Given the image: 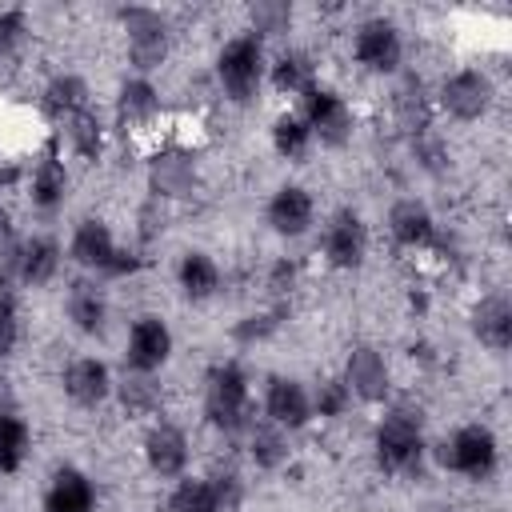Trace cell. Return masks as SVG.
I'll return each instance as SVG.
<instances>
[{
  "instance_id": "obj_22",
  "label": "cell",
  "mask_w": 512,
  "mask_h": 512,
  "mask_svg": "<svg viewBox=\"0 0 512 512\" xmlns=\"http://www.w3.org/2000/svg\"><path fill=\"white\" fill-rule=\"evenodd\" d=\"M116 116L128 128H148L160 116V92H156V84L148 76L124 80L120 92H116Z\"/></svg>"
},
{
  "instance_id": "obj_13",
  "label": "cell",
  "mask_w": 512,
  "mask_h": 512,
  "mask_svg": "<svg viewBox=\"0 0 512 512\" xmlns=\"http://www.w3.org/2000/svg\"><path fill=\"white\" fill-rule=\"evenodd\" d=\"M264 220H268V228H272L276 236L296 240V236H304V232L312 228V220H316V200H312V192L300 188V184H280V188L272 192L268 208H264Z\"/></svg>"
},
{
  "instance_id": "obj_37",
  "label": "cell",
  "mask_w": 512,
  "mask_h": 512,
  "mask_svg": "<svg viewBox=\"0 0 512 512\" xmlns=\"http://www.w3.org/2000/svg\"><path fill=\"white\" fill-rule=\"evenodd\" d=\"M24 36H28V16L20 8H4L0 12V60L16 56V48L24 44Z\"/></svg>"
},
{
  "instance_id": "obj_7",
  "label": "cell",
  "mask_w": 512,
  "mask_h": 512,
  "mask_svg": "<svg viewBox=\"0 0 512 512\" xmlns=\"http://www.w3.org/2000/svg\"><path fill=\"white\" fill-rule=\"evenodd\" d=\"M300 100H304L300 120L308 124L312 140H320L324 148H344V144L352 140V132H356V116H352V108H348V100H344L340 92L316 84V88L304 92Z\"/></svg>"
},
{
  "instance_id": "obj_25",
  "label": "cell",
  "mask_w": 512,
  "mask_h": 512,
  "mask_svg": "<svg viewBox=\"0 0 512 512\" xmlns=\"http://www.w3.org/2000/svg\"><path fill=\"white\" fill-rule=\"evenodd\" d=\"M80 108H88V84H84L80 76L60 72V76H52V80L44 84V92H40V112H44L52 124H60L64 116H72V112H80Z\"/></svg>"
},
{
  "instance_id": "obj_28",
  "label": "cell",
  "mask_w": 512,
  "mask_h": 512,
  "mask_svg": "<svg viewBox=\"0 0 512 512\" xmlns=\"http://www.w3.org/2000/svg\"><path fill=\"white\" fill-rule=\"evenodd\" d=\"M268 80H272V88L280 96H304V92L316 88V68H312V60L304 52H284L272 64V76Z\"/></svg>"
},
{
  "instance_id": "obj_31",
  "label": "cell",
  "mask_w": 512,
  "mask_h": 512,
  "mask_svg": "<svg viewBox=\"0 0 512 512\" xmlns=\"http://www.w3.org/2000/svg\"><path fill=\"white\" fill-rule=\"evenodd\" d=\"M168 512H220L212 480L208 476H180L172 496H168Z\"/></svg>"
},
{
  "instance_id": "obj_10",
  "label": "cell",
  "mask_w": 512,
  "mask_h": 512,
  "mask_svg": "<svg viewBox=\"0 0 512 512\" xmlns=\"http://www.w3.org/2000/svg\"><path fill=\"white\" fill-rule=\"evenodd\" d=\"M168 356H172V328H168V320L156 316V312L136 316L132 328H128V344H124L128 372H148L152 376V372H160L168 364Z\"/></svg>"
},
{
  "instance_id": "obj_1",
  "label": "cell",
  "mask_w": 512,
  "mask_h": 512,
  "mask_svg": "<svg viewBox=\"0 0 512 512\" xmlns=\"http://www.w3.org/2000/svg\"><path fill=\"white\" fill-rule=\"evenodd\" d=\"M376 464L392 476H416L424 464V420L420 408L396 404L376 424Z\"/></svg>"
},
{
  "instance_id": "obj_42",
  "label": "cell",
  "mask_w": 512,
  "mask_h": 512,
  "mask_svg": "<svg viewBox=\"0 0 512 512\" xmlns=\"http://www.w3.org/2000/svg\"><path fill=\"white\" fill-rule=\"evenodd\" d=\"M0 224H4V204H0Z\"/></svg>"
},
{
  "instance_id": "obj_20",
  "label": "cell",
  "mask_w": 512,
  "mask_h": 512,
  "mask_svg": "<svg viewBox=\"0 0 512 512\" xmlns=\"http://www.w3.org/2000/svg\"><path fill=\"white\" fill-rule=\"evenodd\" d=\"M64 308H68V320H72L76 332H84V336H104L108 332V300L92 280H72Z\"/></svg>"
},
{
  "instance_id": "obj_12",
  "label": "cell",
  "mask_w": 512,
  "mask_h": 512,
  "mask_svg": "<svg viewBox=\"0 0 512 512\" xmlns=\"http://www.w3.org/2000/svg\"><path fill=\"white\" fill-rule=\"evenodd\" d=\"M344 388L352 392V400H364V404H384L388 388H392V376H388V364L384 356L372 348V344H356L344 360Z\"/></svg>"
},
{
  "instance_id": "obj_4",
  "label": "cell",
  "mask_w": 512,
  "mask_h": 512,
  "mask_svg": "<svg viewBox=\"0 0 512 512\" xmlns=\"http://www.w3.org/2000/svg\"><path fill=\"white\" fill-rule=\"evenodd\" d=\"M68 256L88 268V272H100V276H132L140 272V256L120 248L112 228L100 220V216H84L76 228H72V240H68Z\"/></svg>"
},
{
  "instance_id": "obj_36",
  "label": "cell",
  "mask_w": 512,
  "mask_h": 512,
  "mask_svg": "<svg viewBox=\"0 0 512 512\" xmlns=\"http://www.w3.org/2000/svg\"><path fill=\"white\" fill-rule=\"evenodd\" d=\"M348 408H352V392L344 388V380H324V384H316V392H312V412H316V416L336 420V416H344Z\"/></svg>"
},
{
  "instance_id": "obj_21",
  "label": "cell",
  "mask_w": 512,
  "mask_h": 512,
  "mask_svg": "<svg viewBox=\"0 0 512 512\" xmlns=\"http://www.w3.org/2000/svg\"><path fill=\"white\" fill-rule=\"evenodd\" d=\"M472 332L484 348L508 352V344H512V304H508V296H500V292L484 296L472 308Z\"/></svg>"
},
{
  "instance_id": "obj_43",
  "label": "cell",
  "mask_w": 512,
  "mask_h": 512,
  "mask_svg": "<svg viewBox=\"0 0 512 512\" xmlns=\"http://www.w3.org/2000/svg\"><path fill=\"white\" fill-rule=\"evenodd\" d=\"M0 384H4V380H0ZM0 396H4V388H0ZM0 416H4V408H0Z\"/></svg>"
},
{
  "instance_id": "obj_32",
  "label": "cell",
  "mask_w": 512,
  "mask_h": 512,
  "mask_svg": "<svg viewBox=\"0 0 512 512\" xmlns=\"http://www.w3.org/2000/svg\"><path fill=\"white\" fill-rule=\"evenodd\" d=\"M396 120L404 132H424L428 128V100L420 92L416 80H408L400 92H396Z\"/></svg>"
},
{
  "instance_id": "obj_3",
  "label": "cell",
  "mask_w": 512,
  "mask_h": 512,
  "mask_svg": "<svg viewBox=\"0 0 512 512\" xmlns=\"http://www.w3.org/2000/svg\"><path fill=\"white\" fill-rule=\"evenodd\" d=\"M264 40L256 32H240L232 40H224V48L216 52V84L232 104H248L256 100L260 84H264Z\"/></svg>"
},
{
  "instance_id": "obj_8",
  "label": "cell",
  "mask_w": 512,
  "mask_h": 512,
  "mask_svg": "<svg viewBox=\"0 0 512 512\" xmlns=\"http://www.w3.org/2000/svg\"><path fill=\"white\" fill-rule=\"evenodd\" d=\"M492 100H496V88H492V80H488L480 68H460V72L444 76V84H440V92H436V104H440L452 120H460V124L480 120V116L492 108Z\"/></svg>"
},
{
  "instance_id": "obj_35",
  "label": "cell",
  "mask_w": 512,
  "mask_h": 512,
  "mask_svg": "<svg viewBox=\"0 0 512 512\" xmlns=\"http://www.w3.org/2000/svg\"><path fill=\"white\" fill-rule=\"evenodd\" d=\"M288 24H292V4H284V0H256L252 4V32L260 40L288 32Z\"/></svg>"
},
{
  "instance_id": "obj_17",
  "label": "cell",
  "mask_w": 512,
  "mask_h": 512,
  "mask_svg": "<svg viewBox=\"0 0 512 512\" xmlns=\"http://www.w3.org/2000/svg\"><path fill=\"white\" fill-rule=\"evenodd\" d=\"M40 512H96V488H92L88 472H80L72 464L56 468L52 480H48Z\"/></svg>"
},
{
  "instance_id": "obj_11",
  "label": "cell",
  "mask_w": 512,
  "mask_h": 512,
  "mask_svg": "<svg viewBox=\"0 0 512 512\" xmlns=\"http://www.w3.org/2000/svg\"><path fill=\"white\" fill-rule=\"evenodd\" d=\"M368 256V224L356 208H340L332 212L328 228H324V260L340 272L360 268Z\"/></svg>"
},
{
  "instance_id": "obj_26",
  "label": "cell",
  "mask_w": 512,
  "mask_h": 512,
  "mask_svg": "<svg viewBox=\"0 0 512 512\" xmlns=\"http://www.w3.org/2000/svg\"><path fill=\"white\" fill-rule=\"evenodd\" d=\"M56 272H60V244L56 240L32 236L20 244V284L40 288V284H52Z\"/></svg>"
},
{
  "instance_id": "obj_18",
  "label": "cell",
  "mask_w": 512,
  "mask_h": 512,
  "mask_svg": "<svg viewBox=\"0 0 512 512\" xmlns=\"http://www.w3.org/2000/svg\"><path fill=\"white\" fill-rule=\"evenodd\" d=\"M388 232L400 248H428L436 244V220L428 212L424 200L408 196V200H396L392 212H388Z\"/></svg>"
},
{
  "instance_id": "obj_16",
  "label": "cell",
  "mask_w": 512,
  "mask_h": 512,
  "mask_svg": "<svg viewBox=\"0 0 512 512\" xmlns=\"http://www.w3.org/2000/svg\"><path fill=\"white\" fill-rule=\"evenodd\" d=\"M144 460L160 480H180L188 468V436L176 424H152L144 436Z\"/></svg>"
},
{
  "instance_id": "obj_23",
  "label": "cell",
  "mask_w": 512,
  "mask_h": 512,
  "mask_svg": "<svg viewBox=\"0 0 512 512\" xmlns=\"http://www.w3.org/2000/svg\"><path fill=\"white\" fill-rule=\"evenodd\" d=\"M148 180L156 196H188L196 188V164L188 152H156L148 164Z\"/></svg>"
},
{
  "instance_id": "obj_33",
  "label": "cell",
  "mask_w": 512,
  "mask_h": 512,
  "mask_svg": "<svg viewBox=\"0 0 512 512\" xmlns=\"http://www.w3.org/2000/svg\"><path fill=\"white\" fill-rule=\"evenodd\" d=\"M252 460H256L260 468H280V464L288 460V440H284V432H280L276 424L252 428Z\"/></svg>"
},
{
  "instance_id": "obj_38",
  "label": "cell",
  "mask_w": 512,
  "mask_h": 512,
  "mask_svg": "<svg viewBox=\"0 0 512 512\" xmlns=\"http://www.w3.org/2000/svg\"><path fill=\"white\" fill-rule=\"evenodd\" d=\"M280 316H284V308H272V312H264V316H244V320H240L232 332H236V340H244V344H252V340H264L268 332H276Z\"/></svg>"
},
{
  "instance_id": "obj_14",
  "label": "cell",
  "mask_w": 512,
  "mask_h": 512,
  "mask_svg": "<svg viewBox=\"0 0 512 512\" xmlns=\"http://www.w3.org/2000/svg\"><path fill=\"white\" fill-rule=\"evenodd\" d=\"M264 412H268V424H276L280 432H296L312 420V396L300 380L272 376L264 388Z\"/></svg>"
},
{
  "instance_id": "obj_5",
  "label": "cell",
  "mask_w": 512,
  "mask_h": 512,
  "mask_svg": "<svg viewBox=\"0 0 512 512\" xmlns=\"http://www.w3.org/2000/svg\"><path fill=\"white\" fill-rule=\"evenodd\" d=\"M440 464L456 476L468 480H488L500 464V444L488 424H460L444 444H440Z\"/></svg>"
},
{
  "instance_id": "obj_2",
  "label": "cell",
  "mask_w": 512,
  "mask_h": 512,
  "mask_svg": "<svg viewBox=\"0 0 512 512\" xmlns=\"http://www.w3.org/2000/svg\"><path fill=\"white\" fill-rule=\"evenodd\" d=\"M204 416L220 432H240V428L252 424V392H248V376L236 360H220V364L208 368Z\"/></svg>"
},
{
  "instance_id": "obj_39",
  "label": "cell",
  "mask_w": 512,
  "mask_h": 512,
  "mask_svg": "<svg viewBox=\"0 0 512 512\" xmlns=\"http://www.w3.org/2000/svg\"><path fill=\"white\" fill-rule=\"evenodd\" d=\"M16 344H20V316H16V304L0 296V360L12 356Z\"/></svg>"
},
{
  "instance_id": "obj_9",
  "label": "cell",
  "mask_w": 512,
  "mask_h": 512,
  "mask_svg": "<svg viewBox=\"0 0 512 512\" xmlns=\"http://www.w3.org/2000/svg\"><path fill=\"white\" fill-rule=\"evenodd\" d=\"M352 56H356V64H360L364 72L388 76V72H396L400 60H404V40H400V32H396L392 20L372 16V20H364V24L356 28V36H352Z\"/></svg>"
},
{
  "instance_id": "obj_6",
  "label": "cell",
  "mask_w": 512,
  "mask_h": 512,
  "mask_svg": "<svg viewBox=\"0 0 512 512\" xmlns=\"http://www.w3.org/2000/svg\"><path fill=\"white\" fill-rule=\"evenodd\" d=\"M120 24H124V36H128V60L140 76L168 60L172 40H168V24H164L160 12L132 4V8H120Z\"/></svg>"
},
{
  "instance_id": "obj_41",
  "label": "cell",
  "mask_w": 512,
  "mask_h": 512,
  "mask_svg": "<svg viewBox=\"0 0 512 512\" xmlns=\"http://www.w3.org/2000/svg\"><path fill=\"white\" fill-rule=\"evenodd\" d=\"M296 260H288V256H280L272 268H268V288L272 292H292L296 288Z\"/></svg>"
},
{
  "instance_id": "obj_24",
  "label": "cell",
  "mask_w": 512,
  "mask_h": 512,
  "mask_svg": "<svg viewBox=\"0 0 512 512\" xmlns=\"http://www.w3.org/2000/svg\"><path fill=\"white\" fill-rule=\"evenodd\" d=\"M176 284H180V292H184L188 300H208V296L220 292V264H216L208 252L192 248V252H184L180 264H176Z\"/></svg>"
},
{
  "instance_id": "obj_34",
  "label": "cell",
  "mask_w": 512,
  "mask_h": 512,
  "mask_svg": "<svg viewBox=\"0 0 512 512\" xmlns=\"http://www.w3.org/2000/svg\"><path fill=\"white\" fill-rule=\"evenodd\" d=\"M120 400L128 412H152L160 404V388L148 372H128L124 384H120Z\"/></svg>"
},
{
  "instance_id": "obj_40",
  "label": "cell",
  "mask_w": 512,
  "mask_h": 512,
  "mask_svg": "<svg viewBox=\"0 0 512 512\" xmlns=\"http://www.w3.org/2000/svg\"><path fill=\"white\" fill-rule=\"evenodd\" d=\"M208 480H212V492H216L220 512H232V508L240 504V480H236V472H216V476H208Z\"/></svg>"
},
{
  "instance_id": "obj_19",
  "label": "cell",
  "mask_w": 512,
  "mask_h": 512,
  "mask_svg": "<svg viewBox=\"0 0 512 512\" xmlns=\"http://www.w3.org/2000/svg\"><path fill=\"white\" fill-rule=\"evenodd\" d=\"M28 196H32V204L40 212H56L68 200V168H64V160H60L56 148H48L36 160V168L28 176Z\"/></svg>"
},
{
  "instance_id": "obj_30",
  "label": "cell",
  "mask_w": 512,
  "mask_h": 512,
  "mask_svg": "<svg viewBox=\"0 0 512 512\" xmlns=\"http://www.w3.org/2000/svg\"><path fill=\"white\" fill-rule=\"evenodd\" d=\"M28 448H32L28 424H24L16 412H4V416H0V472H8V476L20 472Z\"/></svg>"
},
{
  "instance_id": "obj_27",
  "label": "cell",
  "mask_w": 512,
  "mask_h": 512,
  "mask_svg": "<svg viewBox=\"0 0 512 512\" xmlns=\"http://www.w3.org/2000/svg\"><path fill=\"white\" fill-rule=\"evenodd\" d=\"M56 128H60V136L68 140V148L80 160H96L100 156V148H104V124H100V116L92 108H80V112L64 116Z\"/></svg>"
},
{
  "instance_id": "obj_15",
  "label": "cell",
  "mask_w": 512,
  "mask_h": 512,
  "mask_svg": "<svg viewBox=\"0 0 512 512\" xmlns=\"http://www.w3.org/2000/svg\"><path fill=\"white\" fill-rule=\"evenodd\" d=\"M60 384H64V396H68L76 408H96V404H104L108 392H112V372H108V364L96 360V356H76V360H68Z\"/></svg>"
},
{
  "instance_id": "obj_29",
  "label": "cell",
  "mask_w": 512,
  "mask_h": 512,
  "mask_svg": "<svg viewBox=\"0 0 512 512\" xmlns=\"http://www.w3.org/2000/svg\"><path fill=\"white\" fill-rule=\"evenodd\" d=\"M272 148H276V156H284V160H304V156H308L312 132H308V124L300 120V112H284V116L272 120Z\"/></svg>"
}]
</instances>
